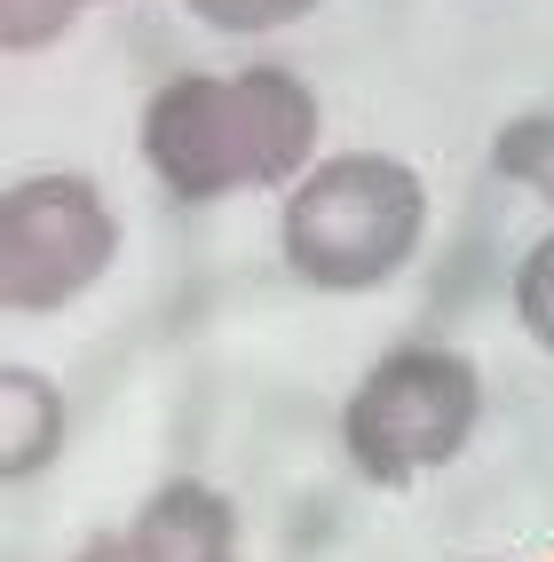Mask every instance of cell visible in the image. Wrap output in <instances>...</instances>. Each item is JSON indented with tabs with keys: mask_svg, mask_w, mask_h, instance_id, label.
Masks as SVG:
<instances>
[{
	"mask_svg": "<svg viewBox=\"0 0 554 562\" xmlns=\"http://www.w3.org/2000/svg\"><path fill=\"white\" fill-rule=\"evenodd\" d=\"M317 127H325L317 88L293 64L182 71L143 103V167L167 182V199L214 206L238 191L302 182Z\"/></svg>",
	"mask_w": 554,
	"mask_h": 562,
	"instance_id": "1",
	"label": "cell"
},
{
	"mask_svg": "<svg viewBox=\"0 0 554 562\" xmlns=\"http://www.w3.org/2000/svg\"><path fill=\"white\" fill-rule=\"evenodd\" d=\"M420 238H428V182H420V167H404L388 151H341V159L309 167L278 222L293 278H309L325 293L388 285L420 254Z\"/></svg>",
	"mask_w": 554,
	"mask_h": 562,
	"instance_id": "2",
	"label": "cell"
},
{
	"mask_svg": "<svg viewBox=\"0 0 554 562\" xmlns=\"http://www.w3.org/2000/svg\"><path fill=\"white\" fill-rule=\"evenodd\" d=\"M484 420V372L443 341H404L357 381L341 412V452L364 483H420L467 452Z\"/></svg>",
	"mask_w": 554,
	"mask_h": 562,
	"instance_id": "3",
	"label": "cell"
},
{
	"mask_svg": "<svg viewBox=\"0 0 554 562\" xmlns=\"http://www.w3.org/2000/svg\"><path fill=\"white\" fill-rule=\"evenodd\" d=\"M120 214L88 175H24L0 199V302L16 317H48L111 270Z\"/></svg>",
	"mask_w": 554,
	"mask_h": 562,
	"instance_id": "4",
	"label": "cell"
},
{
	"mask_svg": "<svg viewBox=\"0 0 554 562\" xmlns=\"http://www.w3.org/2000/svg\"><path fill=\"white\" fill-rule=\"evenodd\" d=\"M120 562H238V515L214 483L174 475L120 531Z\"/></svg>",
	"mask_w": 554,
	"mask_h": 562,
	"instance_id": "5",
	"label": "cell"
},
{
	"mask_svg": "<svg viewBox=\"0 0 554 562\" xmlns=\"http://www.w3.org/2000/svg\"><path fill=\"white\" fill-rule=\"evenodd\" d=\"M64 428H71V412H64L48 372L0 364V475H9V483L41 475L64 452Z\"/></svg>",
	"mask_w": 554,
	"mask_h": 562,
	"instance_id": "6",
	"label": "cell"
},
{
	"mask_svg": "<svg viewBox=\"0 0 554 562\" xmlns=\"http://www.w3.org/2000/svg\"><path fill=\"white\" fill-rule=\"evenodd\" d=\"M491 167L507 175V182H523V191H539L546 206H554V120L539 111V120H515V127H499V143H491Z\"/></svg>",
	"mask_w": 554,
	"mask_h": 562,
	"instance_id": "7",
	"label": "cell"
},
{
	"mask_svg": "<svg viewBox=\"0 0 554 562\" xmlns=\"http://www.w3.org/2000/svg\"><path fill=\"white\" fill-rule=\"evenodd\" d=\"M515 317H523V333L554 357V231L523 254V270H515Z\"/></svg>",
	"mask_w": 554,
	"mask_h": 562,
	"instance_id": "8",
	"label": "cell"
},
{
	"mask_svg": "<svg viewBox=\"0 0 554 562\" xmlns=\"http://www.w3.org/2000/svg\"><path fill=\"white\" fill-rule=\"evenodd\" d=\"M199 24H214V32H285V24H302L317 0H182Z\"/></svg>",
	"mask_w": 554,
	"mask_h": 562,
	"instance_id": "9",
	"label": "cell"
},
{
	"mask_svg": "<svg viewBox=\"0 0 554 562\" xmlns=\"http://www.w3.org/2000/svg\"><path fill=\"white\" fill-rule=\"evenodd\" d=\"M71 16H80L71 0H9V48H48Z\"/></svg>",
	"mask_w": 554,
	"mask_h": 562,
	"instance_id": "10",
	"label": "cell"
},
{
	"mask_svg": "<svg viewBox=\"0 0 554 562\" xmlns=\"http://www.w3.org/2000/svg\"><path fill=\"white\" fill-rule=\"evenodd\" d=\"M80 562H120V539H95V547H80Z\"/></svg>",
	"mask_w": 554,
	"mask_h": 562,
	"instance_id": "11",
	"label": "cell"
},
{
	"mask_svg": "<svg viewBox=\"0 0 554 562\" xmlns=\"http://www.w3.org/2000/svg\"><path fill=\"white\" fill-rule=\"evenodd\" d=\"M71 9H88V0H71Z\"/></svg>",
	"mask_w": 554,
	"mask_h": 562,
	"instance_id": "12",
	"label": "cell"
}]
</instances>
